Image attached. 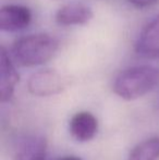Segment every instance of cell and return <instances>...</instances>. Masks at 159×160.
Segmentation results:
<instances>
[{
	"label": "cell",
	"instance_id": "8fae6325",
	"mask_svg": "<svg viewBox=\"0 0 159 160\" xmlns=\"http://www.w3.org/2000/svg\"><path fill=\"white\" fill-rule=\"evenodd\" d=\"M135 8L143 9V8H148L154 4L158 3L159 0H129Z\"/></svg>",
	"mask_w": 159,
	"mask_h": 160
},
{
	"label": "cell",
	"instance_id": "7a4b0ae2",
	"mask_svg": "<svg viewBox=\"0 0 159 160\" xmlns=\"http://www.w3.org/2000/svg\"><path fill=\"white\" fill-rule=\"evenodd\" d=\"M159 82V70L152 65H137L122 71L116 78L113 92L124 100H134L152 92Z\"/></svg>",
	"mask_w": 159,
	"mask_h": 160
},
{
	"label": "cell",
	"instance_id": "5b68a950",
	"mask_svg": "<svg viewBox=\"0 0 159 160\" xmlns=\"http://www.w3.org/2000/svg\"><path fill=\"white\" fill-rule=\"evenodd\" d=\"M32 21V13L27 7L21 4H6L0 10V30L17 32L24 30Z\"/></svg>",
	"mask_w": 159,
	"mask_h": 160
},
{
	"label": "cell",
	"instance_id": "8992f818",
	"mask_svg": "<svg viewBox=\"0 0 159 160\" xmlns=\"http://www.w3.org/2000/svg\"><path fill=\"white\" fill-rule=\"evenodd\" d=\"M20 76L6 48L1 47L0 55V99L7 102L12 98Z\"/></svg>",
	"mask_w": 159,
	"mask_h": 160
},
{
	"label": "cell",
	"instance_id": "277c9868",
	"mask_svg": "<svg viewBox=\"0 0 159 160\" xmlns=\"http://www.w3.org/2000/svg\"><path fill=\"white\" fill-rule=\"evenodd\" d=\"M135 51L146 59H159V15L141 31L135 42Z\"/></svg>",
	"mask_w": 159,
	"mask_h": 160
},
{
	"label": "cell",
	"instance_id": "9c48e42d",
	"mask_svg": "<svg viewBox=\"0 0 159 160\" xmlns=\"http://www.w3.org/2000/svg\"><path fill=\"white\" fill-rule=\"evenodd\" d=\"M15 160H47V142L42 136H33L21 146Z\"/></svg>",
	"mask_w": 159,
	"mask_h": 160
},
{
	"label": "cell",
	"instance_id": "6da1fadb",
	"mask_svg": "<svg viewBox=\"0 0 159 160\" xmlns=\"http://www.w3.org/2000/svg\"><path fill=\"white\" fill-rule=\"evenodd\" d=\"M58 40L49 34H32L15 40L11 52L17 64L36 67L49 61L58 50Z\"/></svg>",
	"mask_w": 159,
	"mask_h": 160
},
{
	"label": "cell",
	"instance_id": "3957f363",
	"mask_svg": "<svg viewBox=\"0 0 159 160\" xmlns=\"http://www.w3.org/2000/svg\"><path fill=\"white\" fill-rule=\"evenodd\" d=\"M64 78L55 70H40L32 74L27 82V89L32 95L39 97L52 96L66 88Z\"/></svg>",
	"mask_w": 159,
	"mask_h": 160
},
{
	"label": "cell",
	"instance_id": "30bf717a",
	"mask_svg": "<svg viewBox=\"0 0 159 160\" xmlns=\"http://www.w3.org/2000/svg\"><path fill=\"white\" fill-rule=\"evenodd\" d=\"M159 136L151 137L137 144L130 152L127 160H158Z\"/></svg>",
	"mask_w": 159,
	"mask_h": 160
},
{
	"label": "cell",
	"instance_id": "52a82bcc",
	"mask_svg": "<svg viewBox=\"0 0 159 160\" xmlns=\"http://www.w3.org/2000/svg\"><path fill=\"white\" fill-rule=\"evenodd\" d=\"M93 11L82 2H70L62 6L56 13V22L62 26L85 25L93 19Z\"/></svg>",
	"mask_w": 159,
	"mask_h": 160
},
{
	"label": "cell",
	"instance_id": "7c38bea8",
	"mask_svg": "<svg viewBox=\"0 0 159 160\" xmlns=\"http://www.w3.org/2000/svg\"><path fill=\"white\" fill-rule=\"evenodd\" d=\"M57 160H83L80 157H75V156H67V157H62V158H59Z\"/></svg>",
	"mask_w": 159,
	"mask_h": 160
},
{
	"label": "cell",
	"instance_id": "ba28073f",
	"mask_svg": "<svg viewBox=\"0 0 159 160\" xmlns=\"http://www.w3.org/2000/svg\"><path fill=\"white\" fill-rule=\"evenodd\" d=\"M98 131V121L93 113L81 111L70 121V133L79 142H88L95 137Z\"/></svg>",
	"mask_w": 159,
	"mask_h": 160
}]
</instances>
